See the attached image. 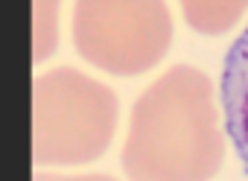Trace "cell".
Segmentation results:
<instances>
[{"label":"cell","instance_id":"cell-2","mask_svg":"<svg viewBox=\"0 0 248 181\" xmlns=\"http://www.w3.org/2000/svg\"><path fill=\"white\" fill-rule=\"evenodd\" d=\"M117 129V97L76 67H56L32 82V161L88 164Z\"/></svg>","mask_w":248,"mask_h":181},{"label":"cell","instance_id":"cell-3","mask_svg":"<svg viewBox=\"0 0 248 181\" xmlns=\"http://www.w3.org/2000/svg\"><path fill=\"white\" fill-rule=\"evenodd\" d=\"M73 41L93 67L135 76L167 56L172 15L164 0H76Z\"/></svg>","mask_w":248,"mask_h":181},{"label":"cell","instance_id":"cell-5","mask_svg":"<svg viewBox=\"0 0 248 181\" xmlns=\"http://www.w3.org/2000/svg\"><path fill=\"white\" fill-rule=\"evenodd\" d=\"M178 3L187 24L202 35H219L231 30L248 9V0H178Z\"/></svg>","mask_w":248,"mask_h":181},{"label":"cell","instance_id":"cell-7","mask_svg":"<svg viewBox=\"0 0 248 181\" xmlns=\"http://www.w3.org/2000/svg\"><path fill=\"white\" fill-rule=\"evenodd\" d=\"M32 181H117V178L102 175V172H91V175H59V172H38Z\"/></svg>","mask_w":248,"mask_h":181},{"label":"cell","instance_id":"cell-1","mask_svg":"<svg viewBox=\"0 0 248 181\" xmlns=\"http://www.w3.org/2000/svg\"><path fill=\"white\" fill-rule=\"evenodd\" d=\"M225 158L210 79L175 65L135 102L123 169L129 181H207Z\"/></svg>","mask_w":248,"mask_h":181},{"label":"cell","instance_id":"cell-6","mask_svg":"<svg viewBox=\"0 0 248 181\" xmlns=\"http://www.w3.org/2000/svg\"><path fill=\"white\" fill-rule=\"evenodd\" d=\"M59 41V0H35V62H44Z\"/></svg>","mask_w":248,"mask_h":181},{"label":"cell","instance_id":"cell-4","mask_svg":"<svg viewBox=\"0 0 248 181\" xmlns=\"http://www.w3.org/2000/svg\"><path fill=\"white\" fill-rule=\"evenodd\" d=\"M222 105L228 120V134L248 169V27L231 44L222 65Z\"/></svg>","mask_w":248,"mask_h":181}]
</instances>
